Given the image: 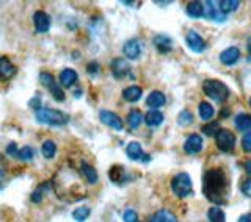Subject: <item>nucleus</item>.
Returning a JSON list of instances; mask_svg holds the SVG:
<instances>
[{
    "mask_svg": "<svg viewBox=\"0 0 251 222\" xmlns=\"http://www.w3.org/2000/svg\"><path fill=\"white\" fill-rule=\"evenodd\" d=\"M202 193L210 202L223 205L229 194V180L222 169H209L202 177Z\"/></svg>",
    "mask_w": 251,
    "mask_h": 222,
    "instance_id": "f257e3e1",
    "label": "nucleus"
},
{
    "mask_svg": "<svg viewBox=\"0 0 251 222\" xmlns=\"http://www.w3.org/2000/svg\"><path fill=\"white\" fill-rule=\"evenodd\" d=\"M35 119L39 124L52 127H63L69 122V116L66 113L53 108H39L38 111H35Z\"/></svg>",
    "mask_w": 251,
    "mask_h": 222,
    "instance_id": "f03ea898",
    "label": "nucleus"
},
{
    "mask_svg": "<svg viewBox=\"0 0 251 222\" xmlns=\"http://www.w3.org/2000/svg\"><path fill=\"white\" fill-rule=\"evenodd\" d=\"M202 91H204V94H206L207 97L218 102V104H222V102H225L227 97H229V88H227L223 82L212 80V78H209V80L204 82Z\"/></svg>",
    "mask_w": 251,
    "mask_h": 222,
    "instance_id": "7ed1b4c3",
    "label": "nucleus"
},
{
    "mask_svg": "<svg viewBox=\"0 0 251 222\" xmlns=\"http://www.w3.org/2000/svg\"><path fill=\"white\" fill-rule=\"evenodd\" d=\"M171 189L177 197H187L193 193V183L192 177L187 172H180L171 180Z\"/></svg>",
    "mask_w": 251,
    "mask_h": 222,
    "instance_id": "20e7f679",
    "label": "nucleus"
},
{
    "mask_svg": "<svg viewBox=\"0 0 251 222\" xmlns=\"http://www.w3.org/2000/svg\"><path fill=\"white\" fill-rule=\"evenodd\" d=\"M39 82H41L43 86H46L47 89L50 91L52 97L57 100V102H63L65 100V92L60 88V85L55 82V78L52 77V74L49 72H41L39 74Z\"/></svg>",
    "mask_w": 251,
    "mask_h": 222,
    "instance_id": "39448f33",
    "label": "nucleus"
},
{
    "mask_svg": "<svg viewBox=\"0 0 251 222\" xmlns=\"http://www.w3.org/2000/svg\"><path fill=\"white\" fill-rule=\"evenodd\" d=\"M215 142H217V147L222 150V152H232L234 150V146H235V136L234 133L226 130V129H222L218 130V133L215 134Z\"/></svg>",
    "mask_w": 251,
    "mask_h": 222,
    "instance_id": "423d86ee",
    "label": "nucleus"
},
{
    "mask_svg": "<svg viewBox=\"0 0 251 222\" xmlns=\"http://www.w3.org/2000/svg\"><path fill=\"white\" fill-rule=\"evenodd\" d=\"M99 117H100V122L105 124L110 129H113L116 132H121L123 130V121L121 117L118 116L113 111H108V110H102L99 113Z\"/></svg>",
    "mask_w": 251,
    "mask_h": 222,
    "instance_id": "0eeeda50",
    "label": "nucleus"
},
{
    "mask_svg": "<svg viewBox=\"0 0 251 222\" xmlns=\"http://www.w3.org/2000/svg\"><path fill=\"white\" fill-rule=\"evenodd\" d=\"M185 41H187V45L190 47L192 52H196V53H201L206 50V43H204V39L196 33L195 30H190L185 36Z\"/></svg>",
    "mask_w": 251,
    "mask_h": 222,
    "instance_id": "6e6552de",
    "label": "nucleus"
},
{
    "mask_svg": "<svg viewBox=\"0 0 251 222\" xmlns=\"http://www.w3.org/2000/svg\"><path fill=\"white\" fill-rule=\"evenodd\" d=\"M110 67H112V74L115 78H118V80H121V78H124L126 75L130 74V66L129 63L126 61L124 58H116L112 61V65H110Z\"/></svg>",
    "mask_w": 251,
    "mask_h": 222,
    "instance_id": "1a4fd4ad",
    "label": "nucleus"
},
{
    "mask_svg": "<svg viewBox=\"0 0 251 222\" xmlns=\"http://www.w3.org/2000/svg\"><path fill=\"white\" fill-rule=\"evenodd\" d=\"M33 25L38 33H46L50 28V18L44 11H36L33 14Z\"/></svg>",
    "mask_w": 251,
    "mask_h": 222,
    "instance_id": "9d476101",
    "label": "nucleus"
},
{
    "mask_svg": "<svg viewBox=\"0 0 251 222\" xmlns=\"http://www.w3.org/2000/svg\"><path fill=\"white\" fill-rule=\"evenodd\" d=\"M240 58V50L237 47H227L222 53H220V61L223 63L225 66H232L239 61Z\"/></svg>",
    "mask_w": 251,
    "mask_h": 222,
    "instance_id": "9b49d317",
    "label": "nucleus"
},
{
    "mask_svg": "<svg viewBox=\"0 0 251 222\" xmlns=\"http://www.w3.org/2000/svg\"><path fill=\"white\" fill-rule=\"evenodd\" d=\"M201 149H202V138L200 134H190L184 144L185 152L188 155H195V154H200Z\"/></svg>",
    "mask_w": 251,
    "mask_h": 222,
    "instance_id": "f8f14e48",
    "label": "nucleus"
},
{
    "mask_svg": "<svg viewBox=\"0 0 251 222\" xmlns=\"http://www.w3.org/2000/svg\"><path fill=\"white\" fill-rule=\"evenodd\" d=\"M204 14H206L207 18L212 19V21H217V22H223L225 21V14L222 13V10H220L218 3L212 2V0H209V2L204 3Z\"/></svg>",
    "mask_w": 251,
    "mask_h": 222,
    "instance_id": "ddd939ff",
    "label": "nucleus"
},
{
    "mask_svg": "<svg viewBox=\"0 0 251 222\" xmlns=\"http://www.w3.org/2000/svg\"><path fill=\"white\" fill-rule=\"evenodd\" d=\"M123 52H124V55L129 60H137L140 57V53H141V44H140V41H138V39H135V38L129 39V41L124 44Z\"/></svg>",
    "mask_w": 251,
    "mask_h": 222,
    "instance_id": "4468645a",
    "label": "nucleus"
},
{
    "mask_svg": "<svg viewBox=\"0 0 251 222\" xmlns=\"http://www.w3.org/2000/svg\"><path fill=\"white\" fill-rule=\"evenodd\" d=\"M16 75V67L6 57H0V80H10Z\"/></svg>",
    "mask_w": 251,
    "mask_h": 222,
    "instance_id": "2eb2a0df",
    "label": "nucleus"
},
{
    "mask_svg": "<svg viewBox=\"0 0 251 222\" xmlns=\"http://www.w3.org/2000/svg\"><path fill=\"white\" fill-rule=\"evenodd\" d=\"M152 43L155 45V49L159 50L160 53H167L171 50V47H173V41H171V38L167 36V35H155L152 38Z\"/></svg>",
    "mask_w": 251,
    "mask_h": 222,
    "instance_id": "dca6fc26",
    "label": "nucleus"
},
{
    "mask_svg": "<svg viewBox=\"0 0 251 222\" xmlns=\"http://www.w3.org/2000/svg\"><path fill=\"white\" fill-rule=\"evenodd\" d=\"M60 85L61 86H65V88H71L75 82H77V72L74 69H63L61 72H60Z\"/></svg>",
    "mask_w": 251,
    "mask_h": 222,
    "instance_id": "f3484780",
    "label": "nucleus"
},
{
    "mask_svg": "<svg viewBox=\"0 0 251 222\" xmlns=\"http://www.w3.org/2000/svg\"><path fill=\"white\" fill-rule=\"evenodd\" d=\"M165 102H167V97H165L163 92H160V91H152L148 96V99H146V105L154 108V110H157V108L163 107Z\"/></svg>",
    "mask_w": 251,
    "mask_h": 222,
    "instance_id": "a211bd4d",
    "label": "nucleus"
},
{
    "mask_svg": "<svg viewBox=\"0 0 251 222\" xmlns=\"http://www.w3.org/2000/svg\"><path fill=\"white\" fill-rule=\"evenodd\" d=\"M80 171H82V176L86 178V181H88L90 185L98 183V172L91 164H88L86 161H80Z\"/></svg>",
    "mask_w": 251,
    "mask_h": 222,
    "instance_id": "6ab92c4d",
    "label": "nucleus"
},
{
    "mask_svg": "<svg viewBox=\"0 0 251 222\" xmlns=\"http://www.w3.org/2000/svg\"><path fill=\"white\" fill-rule=\"evenodd\" d=\"M108 176H110V180H112L113 183H123V181H126L129 178L127 172H126V169L123 168V166H112Z\"/></svg>",
    "mask_w": 251,
    "mask_h": 222,
    "instance_id": "aec40b11",
    "label": "nucleus"
},
{
    "mask_svg": "<svg viewBox=\"0 0 251 222\" xmlns=\"http://www.w3.org/2000/svg\"><path fill=\"white\" fill-rule=\"evenodd\" d=\"M145 122L148 127H159L163 122V114L159 110H151L145 114Z\"/></svg>",
    "mask_w": 251,
    "mask_h": 222,
    "instance_id": "412c9836",
    "label": "nucleus"
},
{
    "mask_svg": "<svg viewBox=\"0 0 251 222\" xmlns=\"http://www.w3.org/2000/svg\"><path fill=\"white\" fill-rule=\"evenodd\" d=\"M126 154L130 158V160L137 161V160H141V156H143V149H141V144L137 141H132L129 142L127 149H126Z\"/></svg>",
    "mask_w": 251,
    "mask_h": 222,
    "instance_id": "4be33fe9",
    "label": "nucleus"
},
{
    "mask_svg": "<svg viewBox=\"0 0 251 222\" xmlns=\"http://www.w3.org/2000/svg\"><path fill=\"white\" fill-rule=\"evenodd\" d=\"M141 94H143V91H141V88L140 86H129V88H126L124 91H123V97H124V100H127V102H137V100H140L141 99Z\"/></svg>",
    "mask_w": 251,
    "mask_h": 222,
    "instance_id": "5701e85b",
    "label": "nucleus"
},
{
    "mask_svg": "<svg viewBox=\"0 0 251 222\" xmlns=\"http://www.w3.org/2000/svg\"><path fill=\"white\" fill-rule=\"evenodd\" d=\"M235 127H237V130L240 132H245V133H250L251 130V116L250 114H239L235 117Z\"/></svg>",
    "mask_w": 251,
    "mask_h": 222,
    "instance_id": "b1692460",
    "label": "nucleus"
},
{
    "mask_svg": "<svg viewBox=\"0 0 251 222\" xmlns=\"http://www.w3.org/2000/svg\"><path fill=\"white\" fill-rule=\"evenodd\" d=\"M149 222H177L176 216L168 210H159Z\"/></svg>",
    "mask_w": 251,
    "mask_h": 222,
    "instance_id": "393cba45",
    "label": "nucleus"
},
{
    "mask_svg": "<svg viewBox=\"0 0 251 222\" xmlns=\"http://www.w3.org/2000/svg\"><path fill=\"white\" fill-rule=\"evenodd\" d=\"M187 14L193 19H198L204 14V3L201 2H190L187 5Z\"/></svg>",
    "mask_w": 251,
    "mask_h": 222,
    "instance_id": "a878e982",
    "label": "nucleus"
},
{
    "mask_svg": "<svg viewBox=\"0 0 251 222\" xmlns=\"http://www.w3.org/2000/svg\"><path fill=\"white\" fill-rule=\"evenodd\" d=\"M143 114H141V111L138 110H132L129 111V114H127V124L130 129H138V125L141 124V121H143Z\"/></svg>",
    "mask_w": 251,
    "mask_h": 222,
    "instance_id": "bb28decb",
    "label": "nucleus"
},
{
    "mask_svg": "<svg viewBox=\"0 0 251 222\" xmlns=\"http://www.w3.org/2000/svg\"><path fill=\"white\" fill-rule=\"evenodd\" d=\"M240 2L239 0H222V2H218V6H220V10H222V13L226 16L227 13H231V11H235L239 8Z\"/></svg>",
    "mask_w": 251,
    "mask_h": 222,
    "instance_id": "cd10ccee",
    "label": "nucleus"
},
{
    "mask_svg": "<svg viewBox=\"0 0 251 222\" xmlns=\"http://www.w3.org/2000/svg\"><path fill=\"white\" fill-rule=\"evenodd\" d=\"M41 152L44 155V158H47V160H50V158L55 156V154H57V146H55V142L47 139L43 142V147H41Z\"/></svg>",
    "mask_w": 251,
    "mask_h": 222,
    "instance_id": "c85d7f7f",
    "label": "nucleus"
},
{
    "mask_svg": "<svg viewBox=\"0 0 251 222\" xmlns=\"http://www.w3.org/2000/svg\"><path fill=\"white\" fill-rule=\"evenodd\" d=\"M207 218L210 222H225L226 216H225V211L220 208V207H212L207 213Z\"/></svg>",
    "mask_w": 251,
    "mask_h": 222,
    "instance_id": "c756f323",
    "label": "nucleus"
},
{
    "mask_svg": "<svg viewBox=\"0 0 251 222\" xmlns=\"http://www.w3.org/2000/svg\"><path fill=\"white\" fill-rule=\"evenodd\" d=\"M198 110H200V116L202 121H210L212 116H214V108H212V105L207 104V102H201Z\"/></svg>",
    "mask_w": 251,
    "mask_h": 222,
    "instance_id": "7c9ffc66",
    "label": "nucleus"
},
{
    "mask_svg": "<svg viewBox=\"0 0 251 222\" xmlns=\"http://www.w3.org/2000/svg\"><path fill=\"white\" fill-rule=\"evenodd\" d=\"M91 215V210L88 207H78L73 211V218L77 221V222H83L90 218Z\"/></svg>",
    "mask_w": 251,
    "mask_h": 222,
    "instance_id": "2f4dec72",
    "label": "nucleus"
},
{
    "mask_svg": "<svg viewBox=\"0 0 251 222\" xmlns=\"http://www.w3.org/2000/svg\"><path fill=\"white\" fill-rule=\"evenodd\" d=\"M33 149H31L30 146H24L19 149V152H18V156L16 158H19L21 161H30V160H33Z\"/></svg>",
    "mask_w": 251,
    "mask_h": 222,
    "instance_id": "473e14b6",
    "label": "nucleus"
},
{
    "mask_svg": "<svg viewBox=\"0 0 251 222\" xmlns=\"http://www.w3.org/2000/svg\"><path fill=\"white\" fill-rule=\"evenodd\" d=\"M50 188V183H44V185H41L39 186L36 191L31 194V202H35V203H39L43 200V194H44V191L46 189H49Z\"/></svg>",
    "mask_w": 251,
    "mask_h": 222,
    "instance_id": "72a5a7b5",
    "label": "nucleus"
},
{
    "mask_svg": "<svg viewBox=\"0 0 251 222\" xmlns=\"http://www.w3.org/2000/svg\"><path fill=\"white\" fill-rule=\"evenodd\" d=\"M177 122L179 125H188V124H192L193 122V114L190 113V111H180L179 116H177Z\"/></svg>",
    "mask_w": 251,
    "mask_h": 222,
    "instance_id": "f704fd0d",
    "label": "nucleus"
},
{
    "mask_svg": "<svg viewBox=\"0 0 251 222\" xmlns=\"http://www.w3.org/2000/svg\"><path fill=\"white\" fill-rule=\"evenodd\" d=\"M202 132H204V134H207V136H214V134L218 133V122H210L207 125H204Z\"/></svg>",
    "mask_w": 251,
    "mask_h": 222,
    "instance_id": "c9c22d12",
    "label": "nucleus"
},
{
    "mask_svg": "<svg viewBox=\"0 0 251 222\" xmlns=\"http://www.w3.org/2000/svg\"><path fill=\"white\" fill-rule=\"evenodd\" d=\"M124 222H137L138 221V215L135 210H126L123 215Z\"/></svg>",
    "mask_w": 251,
    "mask_h": 222,
    "instance_id": "e433bc0d",
    "label": "nucleus"
},
{
    "mask_svg": "<svg viewBox=\"0 0 251 222\" xmlns=\"http://www.w3.org/2000/svg\"><path fill=\"white\" fill-rule=\"evenodd\" d=\"M242 147L245 152H251V133H245V136L242 138Z\"/></svg>",
    "mask_w": 251,
    "mask_h": 222,
    "instance_id": "4c0bfd02",
    "label": "nucleus"
},
{
    "mask_svg": "<svg viewBox=\"0 0 251 222\" xmlns=\"http://www.w3.org/2000/svg\"><path fill=\"white\" fill-rule=\"evenodd\" d=\"M5 152H6L8 155H10V156H18V152H19L18 144H16V142H10V144L6 146Z\"/></svg>",
    "mask_w": 251,
    "mask_h": 222,
    "instance_id": "58836bf2",
    "label": "nucleus"
},
{
    "mask_svg": "<svg viewBox=\"0 0 251 222\" xmlns=\"http://www.w3.org/2000/svg\"><path fill=\"white\" fill-rule=\"evenodd\" d=\"M240 189H242V193L245 194V196L251 197V178L243 181V183L240 185Z\"/></svg>",
    "mask_w": 251,
    "mask_h": 222,
    "instance_id": "ea45409f",
    "label": "nucleus"
},
{
    "mask_svg": "<svg viewBox=\"0 0 251 222\" xmlns=\"http://www.w3.org/2000/svg\"><path fill=\"white\" fill-rule=\"evenodd\" d=\"M86 70H88V72L90 74H98V70H99V65H98V63L96 61H93V63H90V65H88V67H86Z\"/></svg>",
    "mask_w": 251,
    "mask_h": 222,
    "instance_id": "a19ab883",
    "label": "nucleus"
},
{
    "mask_svg": "<svg viewBox=\"0 0 251 222\" xmlns=\"http://www.w3.org/2000/svg\"><path fill=\"white\" fill-rule=\"evenodd\" d=\"M39 104H41V100H39V97H35V99H31V100H30V107L33 108L35 111H38L39 108H41V105H39Z\"/></svg>",
    "mask_w": 251,
    "mask_h": 222,
    "instance_id": "79ce46f5",
    "label": "nucleus"
},
{
    "mask_svg": "<svg viewBox=\"0 0 251 222\" xmlns=\"http://www.w3.org/2000/svg\"><path fill=\"white\" fill-rule=\"evenodd\" d=\"M3 181H5V171L2 168V160H0V188L3 186Z\"/></svg>",
    "mask_w": 251,
    "mask_h": 222,
    "instance_id": "37998d69",
    "label": "nucleus"
},
{
    "mask_svg": "<svg viewBox=\"0 0 251 222\" xmlns=\"http://www.w3.org/2000/svg\"><path fill=\"white\" fill-rule=\"evenodd\" d=\"M243 168H245V172L248 174V176H251V160L245 161V164H243Z\"/></svg>",
    "mask_w": 251,
    "mask_h": 222,
    "instance_id": "c03bdc74",
    "label": "nucleus"
},
{
    "mask_svg": "<svg viewBox=\"0 0 251 222\" xmlns=\"http://www.w3.org/2000/svg\"><path fill=\"white\" fill-rule=\"evenodd\" d=\"M239 222H251V215H243L239 218Z\"/></svg>",
    "mask_w": 251,
    "mask_h": 222,
    "instance_id": "a18cd8bd",
    "label": "nucleus"
},
{
    "mask_svg": "<svg viewBox=\"0 0 251 222\" xmlns=\"http://www.w3.org/2000/svg\"><path fill=\"white\" fill-rule=\"evenodd\" d=\"M250 107H251V99H250Z\"/></svg>",
    "mask_w": 251,
    "mask_h": 222,
    "instance_id": "49530a36",
    "label": "nucleus"
}]
</instances>
